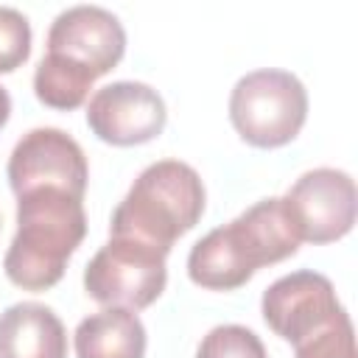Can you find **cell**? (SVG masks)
Segmentation results:
<instances>
[{"label":"cell","mask_w":358,"mask_h":358,"mask_svg":"<svg viewBox=\"0 0 358 358\" xmlns=\"http://www.w3.org/2000/svg\"><path fill=\"white\" fill-rule=\"evenodd\" d=\"M299 243L302 238L285 199L271 196L196 241L187 255V277L210 291H232L260 266L291 257Z\"/></svg>","instance_id":"cell-1"},{"label":"cell","mask_w":358,"mask_h":358,"mask_svg":"<svg viewBox=\"0 0 358 358\" xmlns=\"http://www.w3.org/2000/svg\"><path fill=\"white\" fill-rule=\"evenodd\" d=\"M87 235L81 199L59 187H34L17 196V235L6 252V277L25 291L53 288L70 255Z\"/></svg>","instance_id":"cell-2"},{"label":"cell","mask_w":358,"mask_h":358,"mask_svg":"<svg viewBox=\"0 0 358 358\" xmlns=\"http://www.w3.org/2000/svg\"><path fill=\"white\" fill-rule=\"evenodd\" d=\"M204 199L196 168L179 159L151 162L115 207L109 235L134 238L168 255L173 241L199 224Z\"/></svg>","instance_id":"cell-3"},{"label":"cell","mask_w":358,"mask_h":358,"mask_svg":"<svg viewBox=\"0 0 358 358\" xmlns=\"http://www.w3.org/2000/svg\"><path fill=\"white\" fill-rule=\"evenodd\" d=\"M308 117V92L288 70H252L232 87L229 120L235 131L257 148L291 143Z\"/></svg>","instance_id":"cell-4"},{"label":"cell","mask_w":358,"mask_h":358,"mask_svg":"<svg viewBox=\"0 0 358 358\" xmlns=\"http://www.w3.org/2000/svg\"><path fill=\"white\" fill-rule=\"evenodd\" d=\"M165 257L143 241L109 235L84 268V288L106 308H148L165 291Z\"/></svg>","instance_id":"cell-5"},{"label":"cell","mask_w":358,"mask_h":358,"mask_svg":"<svg viewBox=\"0 0 358 358\" xmlns=\"http://www.w3.org/2000/svg\"><path fill=\"white\" fill-rule=\"evenodd\" d=\"M87 157L62 129L42 126L22 134L8 157V185L20 196L34 187H59L76 199L87 190Z\"/></svg>","instance_id":"cell-6"},{"label":"cell","mask_w":358,"mask_h":358,"mask_svg":"<svg viewBox=\"0 0 358 358\" xmlns=\"http://www.w3.org/2000/svg\"><path fill=\"white\" fill-rule=\"evenodd\" d=\"M266 324L294 347L324 330L347 310L341 308L333 282L319 271H291L274 280L260 299Z\"/></svg>","instance_id":"cell-7"},{"label":"cell","mask_w":358,"mask_h":358,"mask_svg":"<svg viewBox=\"0 0 358 358\" xmlns=\"http://www.w3.org/2000/svg\"><path fill=\"white\" fill-rule=\"evenodd\" d=\"M282 199L308 243L338 241L355 224V182L338 168L305 171Z\"/></svg>","instance_id":"cell-8"},{"label":"cell","mask_w":358,"mask_h":358,"mask_svg":"<svg viewBox=\"0 0 358 358\" xmlns=\"http://www.w3.org/2000/svg\"><path fill=\"white\" fill-rule=\"evenodd\" d=\"M165 101L143 81H112L101 87L87 106L92 134L112 145H140L165 129Z\"/></svg>","instance_id":"cell-9"},{"label":"cell","mask_w":358,"mask_h":358,"mask_svg":"<svg viewBox=\"0 0 358 358\" xmlns=\"http://www.w3.org/2000/svg\"><path fill=\"white\" fill-rule=\"evenodd\" d=\"M126 50L120 20L101 6H70L56 14L48 31V53L62 56L95 78L109 73Z\"/></svg>","instance_id":"cell-10"},{"label":"cell","mask_w":358,"mask_h":358,"mask_svg":"<svg viewBox=\"0 0 358 358\" xmlns=\"http://www.w3.org/2000/svg\"><path fill=\"white\" fill-rule=\"evenodd\" d=\"M0 358H67L62 319L42 302H14L0 313Z\"/></svg>","instance_id":"cell-11"},{"label":"cell","mask_w":358,"mask_h":358,"mask_svg":"<svg viewBox=\"0 0 358 358\" xmlns=\"http://www.w3.org/2000/svg\"><path fill=\"white\" fill-rule=\"evenodd\" d=\"M78 358H143L145 327L131 308H103L78 322L76 333Z\"/></svg>","instance_id":"cell-12"},{"label":"cell","mask_w":358,"mask_h":358,"mask_svg":"<svg viewBox=\"0 0 358 358\" xmlns=\"http://www.w3.org/2000/svg\"><path fill=\"white\" fill-rule=\"evenodd\" d=\"M95 76L62 56L45 53L34 73V92L50 109H76L84 103L87 92L92 90Z\"/></svg>","instance_id":"cell-13"},{"label":"cell","mask_w":358,"mask_h":358,"mask_svg":"<svg viewBox=\"0 0 358 358\" xmlns=\"http://www.w3.org/2000/svg\"><path fill=\"white\" fill-rule=\"evenodd\" d=\"M196 358H268V355L263 341L249 327L218 324L201 338Z\"/></svg>","instance_id":"cell-14"},{"label":"cell","mask_w":358,"mask_h":358,"mask_svg":"<svg viewBox=\"0 0 358 358\" xmlns=\"http://www.w3.org/2000/svg\"><path fill=\"white\" fill-rule=\"evenodd\" d=\"M31 56L28 17L11 6H0V73L17 70Z\"/></svg>","instance_id":"cell-15"},{"label":"cell","mask_w":358,"mask_h":358,"mask_svg":"<svg viewBox=\"0 0 358 358\" xmlns=\"http://www.w3.org/2000/svg\"><path fill=\"white\" fill-rule=\"evenodd\" d=\"M296 358H355V336L350 316H338L324 330L296 344Z\"/></svg>","instance_id":"cell-16"},{"label":"cell","mask_w":358,"mask_h":358,"mask_svg":"<svg viewBox=\"0 0 358 358\" xmlns=\"http://www.w3.org/2000/svg\"><path fill=\"white\" fill-rule=\"evenodd\" d=\"M8 115H11V95L6 87H0V129L8 123Z\"/></svg>","instance_id":"cell-17"}]
</instances>
